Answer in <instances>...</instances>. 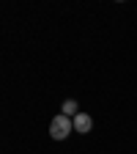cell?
Listing matches in <instances>:
<instances>
[{
    "mask_svg": "<svg viewBox=\"0 0 137 154\" xmlns=\"http://www.w3.org/2000/svg\"><path fill=\"white\" fill-rule=\"evenodd\" d=\"M61 113L69 116V119H74V116L80 113V105H77V99H66V102L61 105Z\"/></svg>",
    "mask_w": 137,
    "mask_h": 154,
    "instance_id": "obj_3",
    "label": "cell"
},
{
    "mask_svg": "<svg viewBox=\"0 0 137 154\" xmlns=\"http://www.w3.org/2000/svg\"><path fill=\"white\" fill-rule=\"evenodd\" d=\"M71 132H74V124H71L69 116H63V113H58L55 119L49 121V138L52 140H66Z\"/></svg>",
    "mask_w": 137,
    "mask_h": 154,
    "instance_id": "obj_1",
    "label": "cell"
},
{
    "mask_svg": "<svg viewBox=\"0 0 137 154\" xmlns=\"http://www.w3.org/2000/svg\"><path fill=\"white\" fill-rule=\"evenodd\" d=\"M71 124H74V132L77 135H88L93 129V119H91L88 113H77L74 119H71Z\"/></svg>",
    "mask_w": 137,
    "mask_h": 154,
    "instance_id": "obj_2",
    "label": "cell"
}]
</instances>
